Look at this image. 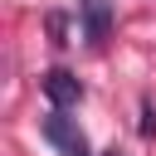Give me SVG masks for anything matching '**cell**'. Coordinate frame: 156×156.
Wrapping results in <instances>:
<instances>
[{
	"mask_svg": "<svg viewBox=\"0 0 156 156\" xmlns=\"http://www.w3.org/2000/svg\"><path fill=\"white\" fill-rule=\"evenodd\" d=\"M39 132H44V141H49V146H58L63 156H93V146H88L83 127H78L73 117H63V107H54V112L39 122Z\"/></svg>",
	"mask_w": 156,
	"mask_h": 156,
	"instance_id": "cell-1",
	"label": "cell"
},
{
	"mask_svg": "<svg viewBox=\"0 0 156 156\" xmlns=\"http://www.w3.org/2000/svg\"><path fill=\"white\" fill-rule=\"evenodd\" d=\"M102 156H122V151H102Z\"/></svg>",
	"mask_w": 156,
	"mask_h": 156,
	"instance_id": "cell-5",
	"label": "cell"
},
{
	"mask_svg": "<svg viewBox=\"0 0 156 156\" xmlns=\"http://www.w3.org/2000/svg\"><path fill=\"white\" fill-rule=\"evenodd\" d=\"M39 88H44V98H49L54 107H78V102H83V83H78L68 68H49V73L39 78Z\"/></svg>",
	"mask_w": 156,
	"mask_h": 156,
	"instance_id": "cell-2",
	"label": "cell"
},
{
	"mask_svg": "<svg viewBox=\"0 0 156 156\" xmlns=\"http://www.w3.org/2000/svg\"><path fill=\"white\" fill-rule=\"evenodd\" d=\"M78 10H83L88 44H107V34H112V0H83Z\"/></svg>",
	"mask_w": 156,
	"mask_h": 156,
	"instance_id": "cell-3",
	"label": "cell"
},
{
	"mask_svg": "<svg viewBox=\"0 0 156 156\" xmlns=\"http://www.w3.org/2000/svg\"><path fill=\"white\" fill-rule=\"evenodd\" d=\"M44 29H49L54 44H68V15H63V10H49V15H44Z\"/></svg>",
	"mask_w": 156,
	"mask_h": 156,
	"instance_id": "cell-4",
	"label": "cell"
}]
</instances>
